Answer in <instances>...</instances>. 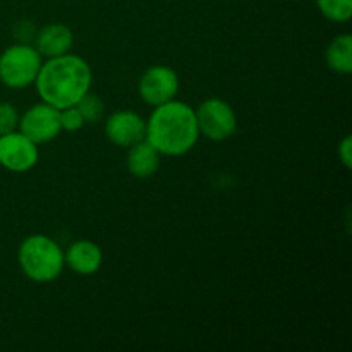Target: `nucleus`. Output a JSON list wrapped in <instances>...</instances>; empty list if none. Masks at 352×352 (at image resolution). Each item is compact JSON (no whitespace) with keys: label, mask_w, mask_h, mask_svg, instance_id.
Returning a JSON list of instances; mask_svg holds the SVG:
<instances>
[{"label":"nucleus","mask_w":352,"mask_h":352,"mask_svg":"<svg viewBox=\"0 0 352 352\" xmlns=\"http://www.w3.org/2000/svg\"><path fill=\"white\" fill-rule=\"evenodd\" d=\"M160 167V153L146 140L138 141L129 146L127 153V170L138 179H148Z\"/></svg>","instance_id":"12"},{"label":"nucleus","mask_w":352,"mask_h":352,"mask_svg":"<svg viewBox=\"0 0 352 352\" xmlns=\"http://www.w3.org/2000/svg\"><path fill=\"white\" fill-rule=\"evenodd\" d=\"M327 64L332 71L339 74H349L352 71V36L351 34H340L333 38L325 52Z\"/></svg>","instance_id":"13"},{"label":"nucleus","mask_w":352,"mask_h":352,"mask_svg":"<svg viewBox=\"0 0 352 352\" xmlns=\"http://www.w3.org/2000/svg\"><path fill=\"white\" fill-rule=\"evenodd\" d=\"M199 134L212 141H223L237 129V117L232 107L220 98H208L195 110Z\"/></svg>","instance_id":"5"},{"label":"nucleus","mask_w":352,"mask_h":352,"mask_svg":"<svg viewBox=\"0 0 352 352\" xmlns=\"http://www.w3.org/2000/svg\"><path fill=\"white\" fill-rule=\"evenodd\" d=\"M323 16L333 23H346L352 16V0H316Z\"/></svg>","instance_id":"14"},{"label":"nucleus","mask_w":352,"mask_h":352,"mask_svg":"<svg viewBox=\"0 0 352 352\" xmlns=\"http://www.w3.org/2000/svg\"><path fill=\"white\" fill-rule=\"evenodd\" d=\"M105 134L116 146L129 148L144 140L146 122L133 110H119L107 119Z\"/></svg>","instance_id":"9"},{"label":"nucleus","mask_w":352,"mask_h":352,"mask_svg":"<svg viewBox=\"0 0 352 352\" xmlns=\"http://www.w3.org/2000/svg\"><path fill=\"white\" fill-rule=\"evenodd\" d=\"M76 107H78L79 112H81L85 122H91V124L98 122V120L103 117V113H105V103H103V100L89 91L79 100Z\"/></svg>","instance_id":"15"},{"label":"nucleus","mask_w":352,"mask_h":352,"mask_svg":"<svg viewBox=\"0 0 352 352\" xmlns=\"http://www.w3.org/2000/svg\"><path fill=\"white\" fill-rule=\"evenodd\" d=\"M41 55L28 43H16L0 55V81L7 88H26L34 82L41 67Z\"/></svg>","instance_id":"4"},{"label":"nucleus","mask_w":352,"mask_h":352,"mask_svg":"<svg viewBox=\"0 0 352 352\" xmlns=\"http://www.w3.org/2000/svg\"><path fill=\"white\" fill-rule=\"evenodd\" d=\"M199 138L195 109L184 102L170 100L155 107L146 122L144 140L160 155L181 157L192 150Z\"/></svg>","instance_id":"2"},{"label":"nucleus","mask_w":352,"mask_h":352,"mask_svg":"<svg viewBox=\"0 0 352 352\" xmlns=\"http://www.w3.org/2000/svg\"><path fill=\"white\" fill-rule=\"evenodd\" d=\"M85 119H82L81 112L78 107H67V109L60 110V127L67 133H74L85 126Z\"/></svg>","instance_id":"17"},{"label":"nucleus","mask_w":352,"mask_h":352,"mask_svg":"<svg viewBox=\"0 0 352 352\" xmlns=\"http://www.w3.org/2000/svg\"><path fill=\"white\" fill-rule=\"evenodd\" d=\"M17 261L23 274L36 284L58 278L65 265L62 248L43 234H34L21 243Z\"/></svg>","instance_id":"3"},{"label":"nucleus","mask_w":352,"mask_h":352,"mask_svg":"<svg viewBox=\"0 0 352 352\" xmlns=\"http://www.w3.org/2000/svg\"><path fill=\"white\" fill-rule=\"evenodd\" d=\"M36 40V50L41 57H58V55L69 54L72 47V31L65 24H47L41 28L34 36Z\"/></svg>","instance_id":"11"},{"label":"nucleus","mask_w":352,"mask_h":352,"mask_svg":"<svg viewBox=\"0 0 352 352\" xmlns=\"http://www.w3.org/2000/svg\"><path fill=\"white\" fill-rule=\"evenodd\" d=\"M19 133L30 138L33 143L41 144L55 140L60 134V110L48 103H38L19 117Z\"/></svg>","instance_id":"6"},{"label":"nucleus","mask_w":352,"mask_h":352,"mask_svg":"<svg viewBox=\"0 0 352 352\" xmlns=\"http://www.w3.org/2000/svg\"><path fill=\"white\" fill-rule=\"evenodd\" d=\"M91 67L85 58L64 54L41 64L36 79V91L48 105L62 110L78 105L91 88Z\"/></svg>","instance_id":"1"},{"label":"nucleus","mask_w":352,"mask_h":352,"mask_svg":"<svg viewBox=\"0 0 352 352\" xmlns=\"http://www.w3.org/2000/svg\"><path fill=\"white\" fill-rule=\"evenodd\" d=\"M339 157L347 168L352 167V138L346 136L339 144Z\"/></svg>","instance_id":"18"},{"label":"nucleus","mask_w":352,"mask_h":352,"mask_svg":"<svg viewBox=\"0 0 352 352\" xmlns=\"http://www.w3.org/2000/svg\"><path fill=\"white\" fill-rule=\"evenodd\" d=\"M17 126H19V113L12 103L0 102V136L12 133Z\"/></svg>","instance_id":"16"},{"label":"nucleus","mask_w":352,"mask_h":352,"mask_svg":"<svg viewBox=\"0 0 352 352\" xmlns=\"http://www.w3.org/2000/svg\"><path fill=\"white\" fill-rule=\"evenodd\" d=\"M64 260L65 265L78 275H93L102 267L103 253L98 244L81 239L69 246L64 253Z\"/></svg>","instance_id":"10"},{"label":"nucleus","mask_w":352,"mask_h":352,"mask_svg":"<svg viewBox=\"0 0 352 352\" xmlns=\"http://www.w3.org/2000/svg\"><path fill=\"white\" fill-rule=\"evenodd\" d=\"M38 162V144L23 133L2 134L0 136V165L16 174L31 170Z\"/></svg>","instance_id":"8"},{"label":"nucleus","mask_w":352,"mask_h":352,"mask_svg":"<svg viewBox=\"0 0 352 352\" xmlns=\"http://www.w3.org/2000/svg\"><path fill=\"white\" fill-rule=\"evenodd\" d=\"M138 89L141 100L151 107L170 102L179 91L177 72L168 65H153L143 72Z\"/></svg>","instance_id":"7"}]
</instances>
